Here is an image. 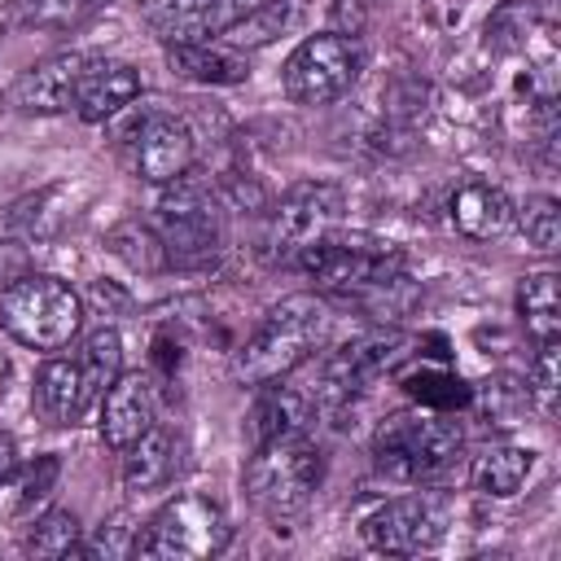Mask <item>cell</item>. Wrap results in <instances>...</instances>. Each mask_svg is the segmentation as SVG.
Listing matches in <instances>:
<instances>
[{"label":"cell","mask_w":561,"mask_h":561,"mask_svg":"<svg viewBox=\"0 0 561 561\" xmlns=\"http://www.w3.org/2000/svg\"><path fill=\"white\" fill-rule=\"evenodd\" d=\"M517 316L526 324V333L535 342H548L561 333V298H557V276L552 272H535L522 276L517 285Z\"/></svg>","instance_id":"603a6c76"},{"label":"cell","mask_w":561,"mask_h":561,"mask_svg":"<svg viewBox=\"0 0 561 561\" xmlns=\"http://www.w3.org/2000/svg\"><path fill=\"white\" fill-rule=\"evenodd\" d=\"M22 548H26L31 557H70V552H79V522H75V513L48 508V513L31 526V535H26Z\"/></svg>","instance_id":"4316f807"},{"label":"cell","mask_w":561,"mask_h":561,"mask_svg":"<svg viewBox=\"0 0 561 561\" xmlns=\"http://www.w3.org/2000/svg\"><path fill=\"white\" fill-rule=\"evenodd\" d=\"M79 324H83V302L57 276L26 272L22 280H13L0 294V329L13 342L31 346V351H61V346H70Z\"/></svg>","instance_id":"5b68a950"},{"label":"cell","mask_w":561,"mask_h":561,"mask_svg":"<svg viewBox=\"0 0 561 561\" xmlns=\"http://www.w3.org/2000/svg\"><path fill=\"white\" fill-rule=\"evenodd\" d=\"M96 403L83 368H79V355H53L39 377H35V408L48 425H75L88 408Z\"/></svg>","instance_id":"2e32d148"},{"label":"cell","mask_w":561,"mask_h":561,"mask_svg":"<svg viewBox=\"0 0 561 561\" xmlns=\"http://www.w3.org/2000/svg\"><path fill=\"white\" fill-rule=\"evenodd\" d=\"M31 272V254H26V245H18V241H0V294L13 285V280H22Z\"/></svg>","instance_id":"4dcf8cb0"},{"label":"cell","mask_w":561,"mask_h":561,"mask_svg":"<svg viewBox=\"0 0 561 561\" xmlns=\"http://www.w3.org/2000/svg\"><path fill=\"white\" fill-rule=\"evenodd\" d=\"M153 425V386L145 373H118L101 394V438L110 451L131 447Z\"/></svg>","instance_id":"9a60e30c"},{"label":"cell","mask_w":561,"mask_h":561,"mask_svg":"<svg viewBox=\"0 0 561 561\" xmlns=\"http://www.w3.org/2000/svg\"><path fill=\"white\" fill-rule=\"evenodd\" d=\"M79 368L92 386V394L101 399L110 390V381L123 373V337L114 329H96L83 346H79Z\"/></svg>","instance_id":"484cf974"},{"label":"cell","mask_w":561,"mask_h":561,"mask_svg":"<svg viewBox=\"0 0 561 561\" xmlns=\"http://www.w3.org/2000/svg\"><path fill=\"white\" fill-rule=\"evenodd\" d=\"M557 386H561V346L557 337L539 342L535 359H530V377H526V399H535V408L543 416L557 412Z\"/></svg>","instance_id":"83f0119b"},{"label":"cell","mask_w":561,"mask_h":561,"mask_svg":"<svg viewBox=\"0 0 561 561\" xmlns=\"http://www.w3.org/2000/svg\"><path fill=\"white\" fill-rule=\"evenodd\" d=\"M92 53H57L31 70L18 75V83L9 88V105L22 110V114H61V110H75V92H79V79L88 70Z\"/></svg>","instance_id":"4fadbf2b"},{"label":"cell","mask_w":561,"mask_h":561,"mask_svg":"<svg viewBox=\"0 0 561 561\" xmlns=\"http://www.w3.org/2000/svg\"><path fill=\"white\" fill-rule=\"evenodd\" d=\"M294 267L307 272L316 280V289H324L333 298H368V294H381L394 280H403V250L373 232H337L333 228Z\"/></svg>","instance_id":"3957f363"},{"label":"cell","mask_w":561,"mask_h":561,"mask_svg":"<svg viewBox=\"0 0 561 561\" xmlns=\"http://www.w3.org/2000/svg\"><path fill=\"white\" fill-rule=\"evenodd\" d=\"M447 219L469 241H495L513 228V202L486 180H465L447 202Z\"/></svg>","instance_id":"ac0fdd59"},{"label":"cell","mask_w":561,"mask_h":561,"mask_svg":"<svg viewBox=\"0 0 561 561\" xmlns=\"http://www.w3.org/2000/svg\"><path fill=\"white\" fill-rule=\"evenodd\" d=\"M267 0H145L140 13L162 44H202L232 31Z\"/></svg>","instance_id":"7c38bea8"},{"label":"cell","mask_w":561,"mask_h":561,"mask_svg":"<svg viewBox=\"0 0 561 561\" xmlns=\"http://www.w3.org/2000/svg\"><path fill=\"white\" fill-rule=\"evenodd\" d=\"M0 373H4V359H0Z\"/></svg>","instance_id":"836d02e7"},{"label":"cell","mask_w":561,"mask_h":561,"mask_svg":"<svg viewBox=\"0 0 561 561\" xmlns=\"http://www.w3.org/2000/svg\"><path fill=\"white\" fill-rule=\"evenodd\" d=\"M342 210H346V197H342L337 184H324V180L294 184L272 206L267 228L259 237V254L272 267H294L316 241H324L342 224Z\"/></svg>","instance_id":"ba28073f"},{"label":"cell","mask_w":561,"mask_h":561,"mask_svg":"<svg viewBox=\"0 0 561 561\" xmlns=\"http://www.w3.org/2000/svg\"><path fill=\"white\" fill-rule=\"evenodd\" d=\"M443 530H447V517L430 495H394V500L377 504L359 526L364 543L386 557L430 552L443 539Z\"/></svg>","instance_id":"8fae6325"},{"label":"cell","mask_w":561,"mask_h":561,"mask_svg":"<svg viewBox=\"0 0 561 561\" xmlns=\"http://www.w3.org/2000/svg\"><path fill=\"white\" fill-rule=\"evenodd\" d=\"M167 61L175 75L193 83H241L250 75V61L228 44H167Z\"/></svg>","instance_id":"44dd1931"},{"label":"cell","mask_w":561,"mask_h":561,"mask_svg":"<svg viewBox=\"0 0 561 561\" xmlns=\"http://www.w3.org/2000/svg\"><path fill=\"white\" fill-rule=\"evenodd\" d=\"M530 469H535V451L513 447V443H491L473 456V486L491 500H508L526 486Z\"/></svg>","instance_id":"7402d4cb"},{"label":"cell","mask_w":561,"mask_h":561,"mask_svg":"<svg viewBox=\"0 0 561 561\" xmlns=\"http://www.w3.org/2000/svg\"><path fill=\"white\" fill-rule=\"evenodd\" d=\"M232 539V526L224 517V508L210 495L184 491L175 500H167L149 526L136 535V557L145 561H202L224 552Z\"/></svg>","instance_id":"52a82bcc"},{"label":"cell","mask_w":561,"mask_h":561,"mask_svg":"<svg viewBox=\"0 0 561 561\" xmlns=\"http://www.w3.org/2000/svg\"><path fill=\"white\" fill-rule=\"evenodd\" d=\"M517 228L526 232V241L543 254H552L561 245V206L552 197H530L522 210H513Z\"/></svg>","instance_id":"f1b7e54d"},{"label":"cell","mask_w":561,"mask_h":561,"mask_svg":"<svg viewBox=\"0 0 561 561\" xmlns=\"http://www.w3.org/2000/svg\"><path fill=\"white\" fill-rule=\"evenodd\" d=\"M320 482H324V451L307 438V430L254 443V456L245 465V495L267 522L276 526L298 522L316 500Z\"/></svg>","instance_id":"6da1fadb"},{"label":"cell","mask_w":561,"mask_h":561,"mask_svg":"<svg viewBox=\"0 0 561 561\" xmlns=\"http://www.w3.org/2000/svg\"><path fill=\"white\" fill-rule=\"evenodd\" d=\"M57 473H61V460H57V456H39V460L22 473V482H18V504H22V508H31L35 500H44V495H48V486L57 482Z\"/></svg>","instance_id":"f546056e"},{"label":"cell","mask_w":561,"mask_h":561,"mask_svg":"<svg viewBox=\"0 0 561 561\" xmlns=\"http://www.w3.org/2000/svg\"><path fill=\"white\" fill-rule=\"evenodd\" d=\"M136 92H140V75L127 61L92 57L88 70H83V79H79V92H75V114L83 123H105L123 105H131Z\"/></svg>","instance_id":"e0dca14e"},{"label":"cell","mask_w":561,"mask_h":561,"mask_svg":"<svg viewBox=\"0 0 561 561\" xmlns=\"http://www.w3.org/2000/svg\"><path fill=\"white\" fill-rule=\"evenodd\" d=\"M153 232L162 245V259L175 267H202L224 250V215L206 184L193 175H180L167 184L153 210Z\"/></svg>","instance_id":"8992f818"},{"label":"cell","mask_w":561,"mask_h":561,"mask_svg":"<svg viewBox=\"0 0 561 561\" xmlns=\"http://www.w3.org/2000/svg\"><path fill=\"white\" fill-rule=\"evenodd\" d=\"M175 434L162 425H149L131 447H123V486L127 491H153L167 486L180 456H175Z\"/></svg>","instance_id":"ffe728a7"},{"label":"cell","mask_w":561,"mask_h":561,"mask_svg":"<svg viewBox=\"0 0 561 561\" xmlns=\"http://www.w3.org/2000/svg\"><path fill=\"white\" fill-rule=\"evenodd\" d=\"M373 13V0H333V22L342 35H359Z\"/></svg>","instance_id":"1f68e13d"},{"label":"cell","mask_w":561,"mask_h":561,"mask_svg":"<svg viewBox=\"0 0 561 561\" xmlns=\"http://www.w3.org/2000/svg\"><path fill=\"white\" fill-rule=\"evenodd\" d=\"M403 355V333H364L346 346H337L320 368H316V386L307 390L316 412H337L346 408L355 394H364L394 359Z\"/></svg>","instance_id":"30bf717a"},{"label":"cell","mask_w":561,"mask_h":561,"mask_svg":"<svg viewBox=\"0 0 561 561\" xmlns=\"http://www.w3.org/2000/svg\"><path fill=\"white\" fill-rule=\"evenodd\" d=\"M294 18H298V0H267V4H259L254 13H245L232 31H224L219 39L228 44V48H259V44H267V39H276L280 31H289L294 26Z\"/></svg>","instance_id":"cb8c5ba5"},{"label":"cell","mask_w":561,"mask_h":561,"mask_svg":"<svg viewBox=\"0 0 561 561\" xmlns=\"http://www.w3.org/2000/svg\"><path fill=\"white\" fill-rule=\"evenodd\" d=\"M359 70H364L359 39L342 35V31H320V35H307L289 53V61L280 70V88L298 105H329L355 88Z\"/></svg>","instance_id":"9c48e42d"},{"label":"cell","mask_w":561,"mask_h":561,"mask_svg":"<svg viewBox=\"0 0 561 561\" xmlns=\"http://www.w3.org/2000/svg\"><path fill=\"white\" fill-rule=\"evenodd\" d=\"M263 394L254 399L250 408V438L263 443V438H276V434H294V430H307V421L316 416V403L302 386H259Z\"/></svg>","instance_id":"d6986e66"},{"label":"cell","mask_w":561,"mask_h":561,"mask_svg":"<svg viewBox=\"0 0 561 561\" xmlns=\"http://www.w3.org/2000/svg\"><path fill=\"white\" fill-rule=\"evenodd\" d=\"M101 4H110V0H13L9 18L22 26H35V31H70V26L88 22Z\"/></svg>","instance_id":"d4e9b609"},{"label":"cell","mask_w":561,"mask_h":561,"mask_svg":"<svg viewBox=\"0 0 561 561\" xmlns=\"http://www.w3.org/2000/svg\"><path fill=\"white\" fill-rule=\"evenodd\" d=\"M13 469H18V451H13V438H9V434H0V486L13 478Z\"/></svg>","instance_id":"d6a6232c"},{"label":"cell","mask_w":561,"mask_h":561,"mask_svg":"<svg viewBox=\"0 0 561 561\" xmlns=\"http://www.w3.org/2000/svg\"><path fill=\"white\" fill-rule=\"evenodd\" d=\"M193 162H197V145L180 118H171V114L145 118L140 140H136V171L149 184H171V180L188 175Z\"/></svg>","instance_id":"5bb4252c"},{"label":"cell","mask_w":561,"mask_h":561,"mask_svg":"<svg viewBox=\"0 0 561 561\" xmlns=\"http://www.w3.org/2000/svg\"><path fill=\"white\" fill-rule=\"evenodd\" d=\"M324 324H329V307L320 298H311V294L280 298L259 320V329L245 337V346L237 351V359H232L237 381H245V386L285 381L320 346Z\"/></svg>","instance_id":"7a4b0ae2"},{"label":"cell","mask_w":561,"mask_h":561,"mask_svg":"<svg viewBox=\"0 0 561 561\" xmlns=\"http://www.w3.org/2000/svg\"><path fill=\"white\" fill-rule=\"evenodd\" d=\"M465 447L460 421L443 412H399L373 434V465L394 482H430L438 478Z\"/></svg>","instance_id":"277c9868"}]
</instances>
